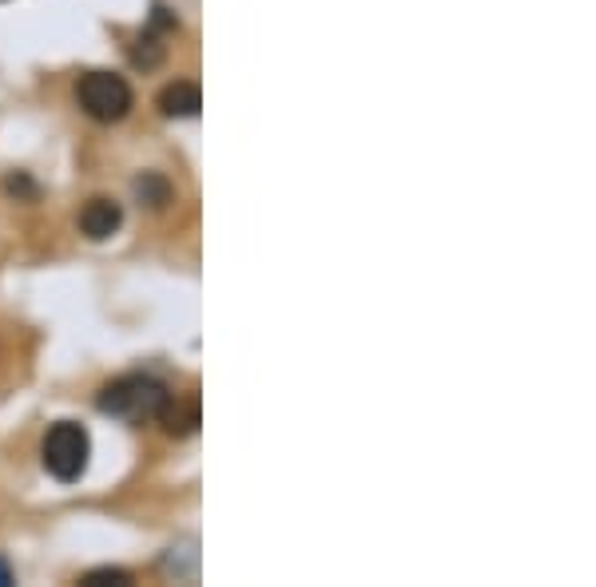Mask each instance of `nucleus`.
Instances as JSON below:
<instances>
[{
	"label": "nucleus",
	"mask_w": 596,
	"mask_h": 587,
	"mask_svg": "<svg viewBox=\"0 0 596 587\" xmlns=\"http://www.w3.org/2000/svg\"><path fill=\"white\" fill-rule=\"evenodd\" d=\"M159 421L167 424V433H176V436L195 433V424H199V402H195V397H188V402H176V397H171V402L164 405Z\"/></svg>",
	"instance_id": "423d86ee"
},
{
	"label": "nucleus",
	"mask_w": 596,
	"mask_h": 587,
	"mask_svg": "<svg viewBox=\"0 0 596 587\" xmlns=\"http://www.w3.org/2000/svg\"><path fill=\"white\" fill-rule=\"evenodd\" d=\"M4 584H12V576H9V567L0 564V587H4Z\"/></svg>",
	"instance_id": "9b49d317"
},
{
	"label": "nucleus",
	"mask_w": 596,
	"mask_h": 587,
	"mask_svg": "<svg viewBox=\"0 0 596 587\" xmlns=\"http://www.w3.org/2000/svg\"><path fill=\"white\" fill-rule=\"evenodd\" d=\"M135 195L144 199L147 207H167L171 203V183H167L164 175H155V171H144L140 179H135Z\"/></svg>",
	"instance_id": "0eeeda50"
},
{
	"label": "nucleus",
	"mask_w": 596,
	"mask_h": 587,
	"mask_svg": "<svg viewBox=\"0 0 596 587\" xmlns=\"http://www.w3.org/2000/svg\"><path fill=\"white\" fill-rule=\"evenodd\" d=\"M76 99L96 123H120L132 111V87L116 72H84L76 84Z\"/></svg>",
	"instance_id": "7ed1b4c3"
},
{
	"label": "nucleus",
	"mask_w": 596,
	"mask_h": 587,
	"mask_svg": "<svg viewBox=\"0 0 596 587\" xmlns=\"http://www.w3.org/2000/svg\"><path fill=\"white\" fill-rule=\"evenodd\" d=\"M199 108H203V92H199V84H191V80L167 84L164 92H159V111H164L167 120H191V116H199Z\"/></svg>",
	"instance_id": "39448f33"
},
{
	"label": "nucleus",
	"mask_w": 596,
	"mask_h": 587,
	"mask_svg": "<svg viewBox=\"0 0 596 587\" xmlns=\"http://www.w3.org/2000/svg\"><path fill=\"white\" fill-rule=\"evenodd\" d=\"M171 402V393L152 373H123V378L108 381L96 397V409L120 421H159L164 405Z\"/></svg>",
	"instance_id": "f257e3e1"
},
{
	"label": "nucleus",
	"mask_w": 596,
	"mask_h": 587,
	"mask_svg": "<svg viewBox=\"0 0 596 587\" xmlns=\"http://www.w3.org/2000/svg\"><path fill=\"white\" fill-rule=\"evenodd\" d=\"M4 191H12V195H36V187L24 179V175H9V183H4Z\"/></svg>",
	"instance_id": "9d476101"
},
{
	"label": "nucleus",
	"mask_w": 596,
	"mask_h": 587,
	"mask_svg": "<svg viewBox=\"0 0 596 587\" xmlns=\"http://www.w3.org/2000/svg\"><path fill=\"white\" fill-rule=\"evenodd\" d=\"M135 44H140V48L132 52V64H140V68H155L159 60H164V52H167V48L159 44V36H155V33H144Z\"/></svg>",
	"instance_id": "6e6552de"
},
{
	"label": "nucleus",
	"mask_w": 596,
	"mask_h": 587,
	"mask_svg": "<svg viewBox=\"0 0 596 587\" xmlns=\"http://www.w3.org/2000/svg\"><path fill=\"white\" fill-rule=\"evenodd\" d=\"M45 468L52 472L60 484H72L88 472V457H92V436L84 424L76 421H56L45 436Z\"/></svg>",
	"instance_id": "f03ea898"
},
{
	"label": "nucleus",
	"mask_w": 596,
	"mask_h": 587,
	"mask_svg": "<svg viewBox=\"0 0 596 587\" xmlns=\"http://www.w3.org/2000/svg\"><path fill=\"white\" fill-rule=\"evenodd\" d=\"M120 223H123V207L116 199H92L88 207L80 211V230H84L92 242L111 239V235L120 230Z\"/></svg>",
	"instance_id": "20e7f679"
},
{
	"label": "nucleus",
	"mask_w": 596,
	"mask_h": 587,
	"mask_svg": "<svg viewBox=\"0 0 596 587\" xmlns=\"http://www.w3.org/2000/svg\"><path fill=\"white\" fill-rule=\"evenodd\" d=\"M84 584H132V576L123 567H96V572L84 576Z\"/></svg>",
	"instance_id": "1a4fd4ad"
}]
</instances>
